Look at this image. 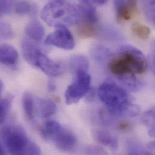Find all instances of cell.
Instances as JSON below:
<instances>
[{
    "label": "cell",
    "mask_w": 155,
    "mask_h": 155,
    "mask_svg": "<svg viewBox=\"0 0 155 155\" xmlns=\"http://www.w3.org/2000/svg\"><path fill=\"white\" fill-rule=\"evenodd\" d=\"M61 150L68 152L72 150L77 144V138L70 130L62 127L51 140Z\"/></svg>",
    "instance_id": "ba28073f"
},
{
    "label": "cell",
    "mask_w": 155,
    "mask_h": 155,
    "mask_svg": "<svg viewBox=\"0 0 155 155\" xmlns=\"http://www.w3.org/2000/svg\"><path fill=\"white\" fill-rule=\"evenodd\" d=\"M41 153L40 147L36 144L30 141L24 155H41Z\"/></svg>",
    "instance_id": "f1b7e54d"
},
{
    "label": "cell",
    "mask_w": 155,
    "mask_h": 155,
    "mask_svg": "<svg viewBox=\"0 0 155 155\" xmlns=\"http://www.w3.org/2000/svg\"><path fill=\"white\" fill-rule=\"evenodd\" d=\"M143 122L146 126L149 135L155 137V109H152L146 111L143 115Z\"/></svg>",
    "instance_id": "d6986e66"
},
{
    "label": "cell",
    "mask_w": 155,
    "mask_h": 155,
    "mask_svg": "<svg viewBox=\"0 0 155 155\" xmlns=\"http://www.w3.org/2000/svg\"><path fill=\"white\" fill-rule=\"evenodd\" d=\"M3 87H4V84H3V83L2 81L0 80V96L1 95V93L2 92V90H3Z\"/></svg>",
    "instance_id": "d590c367"
},
{
    "label": "cell",
    "mask_w": 155,
    "mask_h": 155,
    "mask_svg": "<svg viewBox=\"0 0 155 155\" xmlns=\"http://www.w3.org/2000/svg\"><path fill=\"white\" fill-rule=\"evenodd\" d=\"M3 143L10 155H24L30 142L24 130L19 126H6L1 130Z\"/></svg>",
    "instance_id": "277c9868"
},
{
    "label": "cell",
    "mask_w": 155,
    "mask_h": 155,
    "mask_svg": "<svg viewBox=\"0 0 155 155\" xmlns=\"http://www.w3.org/2000/svg\"><path fill=\"white\" fill-rule=\"evenodd\" d=\"M89 155H107V153L102 149L97 147H89L86 150Z\"/></svg>",
    "instance_id": "f546056e"
},
{
    "label": "cell",
    "mask_w": 155,
    "mask_h": 155,
    "mask_svg": "<svg viewBox=\"0 0 155 155\" xmlns=\"http://www.w3.org/2000/svg\"><path fill=\"white\" fill-rule=\"evenodd\" d=\"M62 127L60 123L56 121H48L40 128V134L43 139L51 141L53 137Z\"/></svg>",
    "instance_id": "2e32d148"
},
{
    "label": "cell",
    "mask_w": 155,
    "mask_h": 155,
    "mask_svg": "<svg viewBox=\"0 0 155 155\" xmlns=\"http://www.w3.org/2000/svg\"><path fill=\"white\" fill-rule=\"evenodd\" d=\"M13 8V2L0 1V18L10 13Z\"/></svg>",
    "instance_id": "83f0119b"
},
{
    "label": "cell",
    "mask_w": 155,
    "mask_h": 155,
    "mask_svg": "<svg viewBox=\"0 0 155 155\" xmlns=\"http://www.w3.org/2000/svg\"><path fill=\"white\" fill-rule=\"evenodd\" d=\"M22 51L25 60L33 66L37 55L41 51L35 44L27 40L24 41L22 43Z\"/></svg>",
    "instance_id": "9a60e30c"
},
{
    "label": "cell",
    "mask_w": 155,
    "mask_h": 155,
    "mask_svg": "<svg viewBox=\"0 0 155 155\" xmlns=\"http://www.w3.org/2000/svg\"><path fill=\"white\" fill-rule=\"evenodd\" d=\"M22 107L25 115L28 120H32L35 116V99L30 92H25L22 98Z\"/></svg>",
    "instance_id": "e0dca14e"
},
{
    "label": "cell",
    "mask_w": 155,
    "mask_h": 155,
    "mask_svg": "<svg viewBox=\"0 0 155 155\" xmlns=\"http://www.w3.org/2000/svg\"><path fill=\"white\" fill-rule=\"evenodd\" d=\"M25 33L30 39L35 42H40L43 39L45 30L39 21L33 19L26 25Z\"/></svg>",
    "instance_id": "4fadbf2b"
},
{
    "label": "cell",
    "mask_w": 155,
    "mask_h": 155,
    "mask_svg": "<svg viewBox=\"0 0 155 155\" xmlns=\"http://www.w3.org/2000/svg\"><path fill=\"white\" fill-rule=\"evenodd\" d=\"M15 36V32L8 22H0V38L5 39H11Z\"/></svg>",
    "instance_id": "cb8c5ba5"
},
{
    "label": "cell",
    "mask_w": 155,
    "mask_h": 155,
    "mask_svg": "<svg viewBox=\"0 0 155 155\" xmlns=\"http://www.w3.org/2000/svg\"><path fill=\"white\" fill-rule=\"evenodd\" d=\"M100 100L113 115L135 117L140 112L138 105L132 103V98L126 91L111 81L102 83L98 90Z\"/></svg>",
    "instance_id": "6da1fadb"
},
{
    "label": "cell",
    "mask_w": 155,
    "mask_h": 155,
    "mask_svg": "<svg viewBox=\"0 0 155 155\" xmlns=\"http://www.w3.org/2000/svg\"><path fill=\"white\" fill-rule=\"evenodd\" d=\"M144 12L148 20L152 24H155V1H148L145 2Z\"/></svg>",
    "instance_id": "4316f807"
},
{
    "label": "cell",
    "mask_w": 155,
    "mask_h": 155,
    "mask_svg": "<svg viewBox=\"0 0 155 155\" xmlns=\"http://www.w3.org/2000/svg\"><path fill=\"white\" fill-rule=\"evenodd\" d=\"M110 72L119 78L127 75L141 74L146 72L147 63L143 53L138 49L126 45L109 64Z\"/></svg>",
    "instance_id": "7a4b0ae2"
},
{
    "label": "cell",
    "mask_w": 155,
    "mask_h": 155,
    "mask_svg": "<svg viewBox=\"0 0 155 155\" xmlns=\"http://www.w3.org/2000/svg\"><path fill=\"white\" fill-rule=\"evenodd\" d=\"M120 81L127 89L137 91L139 90L142 86V83L138 79L134 76V75H127L120 78Z\"/></svg>",
    "instance_id": "ffe728a7"
},
{
    "label": "cell",
    "mask_w": 155,
    "mask_h": 155,
    "mask_svg": "<svg viewBox=\"0 0 155 155\" xmlns=\"http://www.w3.org/2000/svg\"><path fill=\"white\" fill-rule=\"evenodd\" d=\"M42 20L51 27L71 26L78 24L81 17L78 6L66 1H51L41 12Z\"/></svg>",
    "instance_id": "3957f363"
},
{
    "label": "cell",
    "mask_w": 155,
    "mask_h": 155,
    "mask_svg": "<svg viewBox=\"0 0 155 155\" xmlns=\"http://www.w3.org/2000/svg\"><path fill=\"white\" fill-rule=\"evenodd\" d=\"M70 67L74 73L80 71H87L89 62L83 55H75L70 60Z\"/></svg>",
    "instance_id": "ac0fdd59"
},
{
    "label": "cell",
    "mask_w": 155,
    "mask_h": 155,
    "mask_svg": "<svg viewBox=\"0 0 155 155\" xmlns=\"http://www.w3.org/2000/svg\"><path fill=\"white\" fill-rule=\"evenodd\" d=\"M12 97L7 96L0 101V125L5 120L12 102Z\"/></svg>",
    "instance_id": "7402d4cb"
},
{
    "label": "cell",
    "mask_w": 155,
    "mask_h": 155,
    "mask_svg": "<svg viewBox=\"0 0 155 155\" xmlns=\"http://www.w3.org/2000/svg\"><path fill=\"white\" fill-rule=\"evenodd\" d=\"M0 155H5L4 148H3V147L2 146V145H1V143H0Z\"/></svg>",
    "instance_id": "e575fe53"
},
{
    "label": "cell",
    "mask_w": 155,
    "mask_h": 155,
    "mask_svg": "<svg viewBox=\"0 0 155 155\" xmlns=\"http://www.w3.org/2000/svg\"><path fill=\"white\" fill-rule=\"evenodd\" d=\"M132 30L136 36L142 40L147 39L150 34V28L140 23H135L133 24Z\"/></svg>",
    "instance_id": "44dd1931"
},
{
    "label": "cell",
    "mask_w": 155,
    "mask_h": 155,
    "mask_svg": "<svg viewBox=\"0 0 155 155\" xmlns=\"http://www.w3.org/2000/svg\"><path fill=\"white\" fill-rule=\"evenodd\" d=\"M76 75L73 82L70 84L65 93L66 103L68 105L78 103L89 91L91 78L87 71H80Z\"/></svg>",
    "instance_id": "5b68a950"
},
{
    "label": "cell",
    "mask_w": 155,
    "mask_h": 155,
    "mask_svg": "<svg viewBox=\"0 0 155 155\" xmlns=\"http://www.w3.org/2000/svg\"><path fill=\"white\" fill-rule=\"evenodd\" d=\"M97 29L95 25L89 24L82 22L80 24L78 28V32L82 37L90 38L95 35Z\"/></svg>",
    "instance_id": "603a6c76"
},
{
    "label": "cell",
    "mask_w": 155,
    "mask_h": 155,
    "mask_svg": "<svg viewBox=\"0 0 155 155\" xmlns=\"http://www.w3.org/2000/svg\"><path fill=\"white\" fill-rule=\"evenodd\" d=\"M56 88V84L54 83V82L52 80H49L48 82V84H47L48 91L49 92H52L55 91Z\"/></svg>",
    "instance_id": "1f68e13d"
},
{
    "label": "cell",
    "mask_w": 155,
    "mask_h": 155,
    "mask_svg": "<svg viewBox=\"0 0 155 155\" xmlns=\"http://www.w3.org/2000/svg\"><path fill=\"white\" fill-rule=\"evenodd\" d=\"M110 51L106 48L102 46H96L92 50V54L94 59L98 61L106 59L110 54Z\"/></svg>",
    "instance_id": "484cf974"
},
{
    "label": "cell",
    "mask_w": 155,
    "mask_h": 155,
    "mask_svg": "<svg viewBox=\"0 0 155 155\" xmlns=\"http://www.w3.org/2000/svg\"><path fill=\"white\" fill-rule=\"evenodd\" d=\"M117 19L118 21H127L131 19L137 11V3L135 1L118 0L114 2Z\"/></svg>",
    "instance_id": "9c48e42d"
},
{
    "label": "cell",
    "mask_w": 155,
    "mask_h": 155,
    "mask_svg": "<svg viewBox=\"0 0 155 155\" xmlns=\"http://www.w3.org/2000/svg\"><path fill=\"white\" fill-rule=\"evenodd\" d=\"M92 4L91 1H81L77 5L82 22L92 25H95L97 23V13Z\"/></svg>",
    "instance_id": "30bf717a"
},
{
    "label": "cell",
    "mask_w": 155,
    "mask_h": 155,
    "mask_svg": "<svg viewBox=\"0 0 155 155\" xmlns=\"http://www.w3.org/2000/svg\"><path fill=\"white\" fill-rule=\"evenodd\" d=\"M127 155H139L138 149L135 145L132 144H130L129 145Z\"/></svg>",
    "instance_id": "4dcf8cb0"
},
{
    "label": "cell",
    "mask_w": 155,
    "mask_h": 155,
    "mask_svg": "<svg viewBox=\"0 0 155 155\" xmlns=\"http://www.w3.org/2000/svg\"><path fill=\"white\" fill-rule=\"evenodd\" d=\"M18 59L15 48L8 44L0 45V63L7 66L15 65Z\"/></svg>",
    "instance_id": "7c38bea8"
},
{
    "label": "cell",
    "mask_w": 155,
    "mask_h": 155,
    "mask_svg": "<svg viewBox=\"0 0 155 155\" xmlns=\"http://www.w3.org/2000/svg\"><path fill=\"white\" fill-rule=\"evenodd\" d=\"M130 125L129 123H127V122H123L120 124V125L118 126V128L120 130H127L129 127H130Z\"/></svg>",
    "instance_id": "d6a6232c"
},
{
    "label": "cell",
    "mask_w": 155,
    "mask_h": 155,
    "mask_svg": "<svg viewBox=\"0 0 155 155\" xmlns=\"http://www.w3.org/2000/svg\"><path fill=\"white\" fill-rule=\"evenodd\" d=\"M45 43L65 50H71L75 45L74 39L67 27L58 26L45 39Z\"/></svg>",
    "instance_id": "8992f818"
},
{
    "label": "cell",
    "mask_w": 155,
    "mask_h": 155,
    "mask_svg": "<svg viewBox=\"0 0 155 155\" xmlns=\"http://www.w3.org/2000/svg\"><path fill=\"white\" fill-rule=\"evenodd\" d=\"M14 9L18 15H26L33 12V7L30 2L27 1H19L15 3Z\"/></svg>",
    "instance_id": "d4e9b609"
},
{
    "label": "cell",
    "mask_w": 155,
    "mask_h": 155,
    "mask_svg": "<svg viewBox=\"0 0 155 155\" xmlns=\"http://www.w3.org/2000/svg\"><path fill=\"white\" fill-rule=\"evenodd\" d=\"M38 110L40 117L46 119L55 114L57 107L51 100L39 98L38 100Z\"/></svg>",
    "instance_id": "5bb4252c"
},
{
    "label": "cell",
    "mask_w": 155,
    "mask_h": 155,
    "mask_svg": "<svg viewBox=\"0 0 155 155\" xmlns=\"http://www.w3.org/2000/svg\"><path fill=\"white\" fill-rule=\"evenodd\" d=\"M33 67L39 68L45 74L51 77L59 76L62 74L63 70L60 64L50 59L42 51L37 55Z\"/></svg>",
    "instance_id": "52a82bcc"
},
{
    "label": "cell",
    "mask_w": 155,
    "mask_h": 155,
    "mask_svg": "<svg viewBox=\"0 0 155 155\" xmlns=\"http://www.w3.org/2000/svg\"><path fill=\"white\" fill-rule=\"evenodd\" d=\"M93 138L98 143L109 147L114 150L118 147V140L109 131L102 129H95L92 132Z\"/></svg>",
    "instance_id": "8fae6325"
},
{
    "label": "cell",
    "mask_w": 155,
    "mask_h": 155,
    "mask_svg": "<svg viewBox=\"0 0 155 155\" xmlns=\"http://www.w3.org/2000/svg\"><path fill=\"white\" fill-rule=\"evenodd\" d=\"M91 2L92 4H98V5H102L105 4L107 1L105 0H97V1H91Z\"/></svg>",
    "instance_id": "836d02e7"
}]
</instances>
